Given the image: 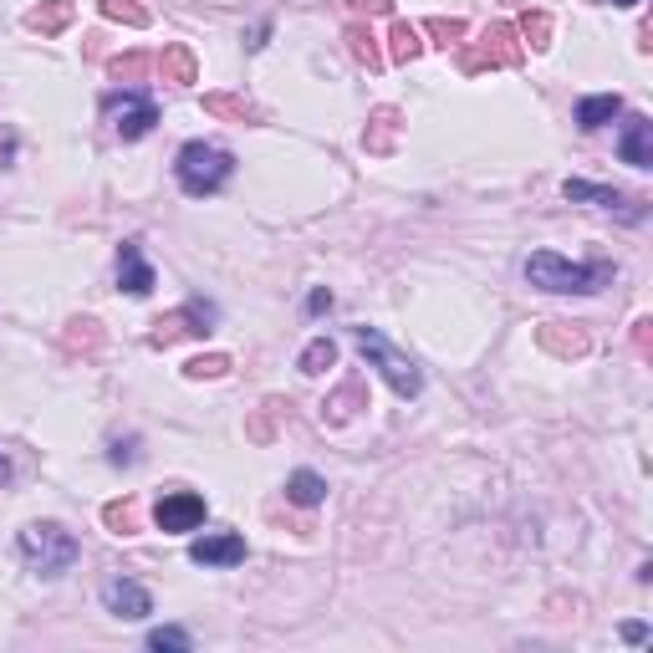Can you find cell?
<instances>
[{
  "label": "cell",
  "mask_w": 653,
  "mask_h": 653,
  "mask_svg": "<svg viewBox=\"0 0 653 653\" xmlns=\"http://www.w3.org/2000/svg\"><path fill=\"white\" fill-rule=\"evenodd\" d=\"M526 281L541 291H556V297H592L613 281V265L607 261H562L556 251H531L526 255Z\"/></svg>",
  "instance_id": "cell-1"
},
{
  "label": "cell",
  "mask_w": 653,
  "mask_h": 653,
  "mask_svg": "<svg viewBox=\"0 0 653 653\" xmlns=\"http://www.w3.org/2000/svg\"><path fill=\"white\" fill-rule=\"evenodd\" d=\"M16 546H21V562L31 566L37 577H62L77 562V536L67 526H57V521H31V526L16 536Z\"/></svg>",
  "instance_id": "cell-2"
},
{
  "label": "cell",
  "mask_w": 653,
  "mask_h": 653,
  "mask_svg": "<svg viewBox=\"0 0 653 653\" xmlns=\"http://www.w3.org/2000/svg\"><path fill=\"white\" fill-rule=\"evenodd\" d=\"M352 342H358V352H363L368 363L383 373V383H389L399 399H419V393H424V373H419V363L409 358V352L393 348L378 326H352Z\"/></svg>",
  "instance_id": "cell-3"
},
{
  "label": "cell",
  "mask_w": 653,
  "mask_h": 653,
  "mask_svg": "<svg viewBox=\"0 0 653 653\" xmlns=\"http://www.w3.org/2000/svg\"><path fill=\"white\" fill-rule=\"evenodd\" d=\"M230 174H235V159H230L225 149H214V143H184L174 159V179L184 194H194V200H204V194H220V189L230 184Z\"/></svg>",
  "instance_id": "cell-4"
},
{
  "label": "cell",
  "mask_w": 653,
  "mask_h": 653,
  "mask_svg": "<svg viewBox=\"0 0 653 653\" xmlns=\"http://www.w3.org/2000/svg\"><path fill=\"white\" fill-rule=\"evenodd\" d=\"M521 62V41H515V26L511 21H495L480 31V41L460 47V72H485V67H515Z\"/></svg>",
  "instance_id": "cell-5"
},
{
  "label": "cell",
  "mask_w": 653,
  "mask_h": 653,
  "mask_svg": "<svg viewBox=\"0 0 653 653\" xmlns=\"http://www.w3.org/2000/svg\"><path fill=\"white\" fill-rule=\"evenodd\" d=\"M108 118H113V133L123 143H139L153 133V123H159V102L149 98V92L139 88H123L108 98Z\"/></svg>",
  "instance_id": "cell-6"
},
{
  "label": "cell",
  "mask_w": 653,
  "mask_h": 653,
  "mask_svg": "<svg viewBox=\"0 0 653 653\" xmlns=\"http://www.w3.org/2000/svg\"><path fill=\"white\" fill-rule=\"evenodd\" d=\"M210 332H214V307L210 302H184L179 312L153 322L149 348H174L179 338H210Z\"/></svg>",
  "instance_id": "cell-7"
},
{
  "label": "cell",
  "mask_w": 653,
  "mask_h": 653,
  "mask_svg": "<svg viewBox=\"0 0 653 653\" xmlns=\"http://www.w3.org/2000/svg\"><path fill=\"white\" fill-rule=\"evenodd\" d=\"M204 495H194V490H169V495H159V505H153V526L163 531V536H184V531L204 526Z\"/></svg>",
  "instance_id": "cell-8"
},
{
  "label": "cell",
  "mask_w": 653,
  "mask_h": 653,
  "mask_svg": "<svg viewBox=\"0 0 653 653\" xmlns=\"http://www.w3.org/2000/svg\"><path fill=\"white\" fill-rule=\"evenodd\" d=\"M118 287H123L128 297H149V291L159 287L149 255H143V240H123V245H118Z\"/></svg>",
  "instance_id": "cell-9"
},
{
  "label": "cell",
  "mask_w": 653,
  "mask_h": 653,
  "mask_svg": "<svg viewBox=\"0 0 653 653\" xmlns=\"http://www.w3.org/2000/svg\"><path fill=\"white\" fill-rule=\"evenodd\" d=\"M189 562L194 566H240L245 562V536H235V531H210V536H200L189 546Z\"/></svg>",
  "instance_id": "cell-10"
},
{
  "label": "cell",
  "mask_w": 653,
  "mask_h": 653,
  "mask_svg": "<svg viewBox=\"0 0 653 653\" xmlns=\"http://www.w3.org/2000/svg\"><path fill=\"white\" fill-rule=\"evenodd\" d=\"M562 194H566V200H592V204H603V210L623 214V220H633V225H639L643 214H649L639 200H629V194H617V189H607V184H587V179H566Z\"/></svg>",
  "instance_id": "cell-11"
},
{
  "label": "cell",
  "mask_w": 653,
  "mask_h": 653,
  "mask_svg": "<svg viewBox=\"0 0 653 653\" xmlns=\"http://www.w3.org/2000/svg\"><path fill=\"white\" fill-rule=\"evenodd\" d=\"M102 603H108V613L113 617H149L153 613V597L143 582L133 577H113L108 587H102Z\"/></svg>",
  "instance_id": "cell-12"
},
{
  "label": "cell",
  "mask_w": 653,
  "mask_h": 653,
  "mask_svg": "<svg viewBox=\"0 0 653 653\" xmlns=\"http://www.w3.org/2000/svg\"><path fill=\"white\" fill-rule=\"evenodd\" d=\"M617 153H623V163H633V169H653V118L633 113L629 123H623V133H617Z\"/></svg>",
  "instance_id": "cell-13"
},
{
  "label": "cell",
  "mask_w": 653,
  "mask_h": 653,
  "mask_svg": "<svg viewBox=\"0 0 653 653\" xmlns=\"http://www.w3.org/2000/svg\"><path fill=\"white\" fill-rule=\"evenodd\" d=\"M536 342L552 352V358H582V352L592 348V338L582 332L577 322H541L536 326Z\"/></svg>",
  "instance_id": "cell-14"
},
{
  "label": "cell",
  "mask_w": 653,
  "mask_h": 653,
  "mask_svg": "<svg viewBox=\"0 0 653 653\" xmlns=\"http://www.w3.org/2000/svg\"><path fill=\"white\" fill-rule=\"evenodd\" d=\"M399 133H403V113H399V108H373V118H368V128H363V149L383 159V153L399 149Z\"/></svg>",
  "instance_id": "cell-15"
},
{
  "label": "cell",
  "mask_w": 653,
  "mask_h": 653,
  "mask_svg": "<svg viewBox=\"0 0 653 653\" xmlns=\"http://www.w3.org/2000/svg\"><path fill=\"white\" fill-rule=\"evenodd\" d=\"M153 67L163 72V82H174V88H194L200 82V62H194V51L184 41H169V47L153 57Z\"/></svg>",
  "instance_id": "cell-16"
},
{
  "label": "cell",
  "mask_w": 653,
  "mask_h": 653,
  "mask_svg": "<svg viewBox=\"0 0 653 653\" xmlns=\"http://www.w3.org/2000/svg\"><path fill=\"white\" fill-rule=\"evenodd\" d=\"M21 21H26V31H37V37H62L67 26L77 21V6L72 0H41V6H31Z\"/></svg>",
  "instance_id": "cell-17"
},
{
  "label": "cell",
  "mask_w": 653,
  "mask_h": 653,
  "mask_svg": "<svg viewBox=\"0 0 653 653\" xmlns=\"http://www.w3.org/2000/svg\"><path fill=\"white\" fill-rule=\"evenodd\" d=\"M204 113L210 118H225V123H261V108L235 92H204Z\"/></svg>",
  "instance_id": "cell-18"
},
{
  "label": "cell",
  "mask_w": 653,
  "mask_h": 653,
  "mask_svg": "<svg viewBox=\"0 0 653 653\" xmlns=\"http://www.w3.org/2000/svg\"><path fill=\"white\" fill-rule=\"evenodd\" d=\"M617 113H623V98H617V92H597V98H582V102H577V128L597 133V128H607Z\"/></svg>",
  "instance_id": "cell-19"
},
{
  "label": "cell",
  "mask_w": 653,
  "mask_h": 653,
  "mask_svg": "<svg viewBox=\"0 0 653 653\" xmlns=\"http://www.w3.org/2000/svg\"><path fill=\"white\" fill-rule=\"evenodd\" d=\"M342 37H348V51L358 57V67H368V72H378V67L389 62V57L378 51V37L368 31L363 21H348V31H342Z\"/></svg>",
  "instance_id": "cell-20"
},
{
  "label": "cell",
  "mask_w": 653,
  "mask_h": 653,
  "mask_svg": "<svg viewBox=\"0 0 653 653\" xmlns=\"http://www.w3.org/2000/svg\"><path fill=\"white\" fill-rule=\"evenodd\" d=\"M287 501L302 505V511H312V505L326 501V480L317 475V470H297V475L287 480Z\"/></svg>",
  "instance_id": "cell-21"
},
{
  "label": "cell",
  "mask_w": 653,
  "mask_h": 653,
  "mask_svg": "<svg viewBox=\"0 0 653 653\" xmlns=\"http://www.w3.org/2000/svg\"><path fill=\"white\" fill-rule=\"evenodd\" d=\"M424 31L419 26H409V21H393V31H389V62H399V67H409L424 51Z\"/></svg>",
  "instance_id": "cell-22"
},
{
  "label": "cell",
  "mask_w": 653,
  "mask_h": 653,
  "mask_svg": "<svg viewBox=\"0 0 653 653\" xmlns=\"http://www.w3.org/2000/svg\"><path fill=\"white\" fill-rule=\"evenodd\" d=\"M102 526L113 536H139V501H108L102 505Z\"/></svg>",
  "instance_id": "cell-23"
},
{
  "label": "cell",
  "mask_w": 653,
  "mask_h": 653,
  "mask_svg": "<svg viewBox=\"0 0 653 653\" xmlns=\"http://www.w3.org/2000/svg\"><path fill=\"white\" fill-rule=\"evenodd\" d=\"M332 363H338V342H332V338H312V342L302 348V358H297V368H302L307 378L326 373Z\"/></svg>",
  "instance_id": "cell-24"
},
{
  "label": "cell",
  "mask_w": 653,
  "mask_h": 653,
  "mask_svg": "<svg viewBox=\"0 0 653 653\" xmlns=\"http://www.w3.org/2000/svg\"><path fill=\"white\" fill-rule=\"evenodd\" d=\"M98 11L108 16V21H123V26H133V31H143V26L153 21V16H149V6H143V0H98Z\"/></svg>",
  "instance_id": "cell-25"
},
{
  "label": "cell",
  "mask_w": 653,
  "mask_h": 653,
  "mask_svg": "<svg viewBox=\"0 0 653 653\" xmlns=\"http://www.w3.org/2000/svg\"><path fill=\"white\" fill-rule=\"evenodd\" d=\"M67 348L72 352H98L102 348V326L92 317H72L67 322Z\"/></svg>",
  "instance_id": "cell-26"
},
{
  "label": "cell",
  "mask_w": 653,
  "mask_h": 653,
  "mask_svg": "<svg viewBox=\"0 0 653 653\" xmlns=\"http://www.w3.org/2000/svg\"><path fill=\"white\" fill-rule=\"evenodd\" d=\"M515 37H526L531 51H546V47H552V16H546V11H526V16H521V26H515Z\"/></svg>",
  "instance_id": "cell-27"
},
{
  "label": "cell",
  "mask_w": 653,
  "mask_h": 653,
  "mask_svg": "<svg viewBox=\"0 0 653 653\" xmlns=\"http://www.w3.org/2000/svg\"><path fill=\"white\" fill-rule=\"evenodd\" d=\"M352 403H363V383H358V378H348V383H342V389L332 393L322 409H326V419H348V414H352ZM363 409H368V403H363Z\"/></svg>",
  "instance_id": "cell-28"
},
{
  "label": "cell",
  "mask_w": 653,
  "mask_h": 653,
  "mask_svg": "<svg viewBox=\"0 0 653 653\" xmlns=\"http://www.w3.org/2000/svg\"><path fill=\"white\" fill-rule=\"evenodd\" d=\"M225 373H230L225 352H200V358H189L184 363V378H194V383H200V378H225Z\"/></svg>",
  "instance_id": "cell-29"
},
{
  "label": "cell",
  "mask_w": 653,
  "mask_h": 653,
  "mask_svg": "<svg viewBox=\"0 0 653 653\" xmlns=\"http://www.w3.org/2000/svg\"><path fill=\"white\" fill-rule=\"evenodd\" d=\"M281 409H287L281 399H265V403H261V414L245 424V434H251V440H261V444H265V440H277V414H281Z\"/></svg>",
  "instance_id": "cell-30"
},
{
  "label": "cell",
  "mask_w": 653,
  "mask_h": 653,
  "mask_svg": "<svg viewBox=\"0 0 653 653\" xmlns=\"http://www.w3.org/2000/svg\"><path fill=\"white\" fill-rule=\"evenodd\" d=\"M424 31L440 41V47H454V41H465V37H470V26L460 21V16H434V21H424Z\"/></svg>",
  "instance_id": "cell-31"
},
{
  "label": "cell",
  "mask_w": 653,
  "mask_h": 653,
  "mask_svg": "<svg viewBox=\"0 0 653 653\" xmlns=\"http://www.w3.org/2000/svg\"><path fill=\"white\" fill-rule=\"evenodd\" d=\"M149 67H153V57H143V51H128V57H113V62H108V72H113L118 82H139Z\"/></svg>",
  "instance_id": "cell-32"
},
{
  "label": "cell",
  "mask_w": 653,
  "mask_h": 653,
  "mask_svg": "<svg viewBox=\"0 0 653 653\" xmlns=\"http://www.w3.org/2000/svg\"><path fill=\"white\" fill-rule=\"evenodd\" d=\"M149 649L153 653H189V649H194V639H189L184 629H153L149 633Z\"/></svg>",
  "instance_id": "cell-33"
},
{
  "label": "cell",
  "mask_w": 653,
  "mask_h": 653,
  "mask_svg": "<svg viewBox=\"0 0 653 653\" xmlns=\"http://www.w3.org/2000/svg\"><path fill=\"white\" fill-rule=\"evenodd\" d=\"M108 460H113V465H133V460H139V434H128V440H113Z\"/></svg>",
  "instance_id": "cell-34"
},
{
  "label": "cell",
  "mask_w": 653,
  "mask_h": 653,
  "mask_svg": "<svg viewBox=\"0 0 653 653\" xmlns=\"http://www.w3.org/2000/svg\"><path fill=\"white\" fill-rule=\"evenodd\" d=\"M358 16H389L393 11V0H348Z\"/></svg>",
  "instance_id": "cell-35"
},
{
  "label": "cell",
  "mask_w": 653,
  "mask_h": 653,
  "mask_svg": "<svg viewBox=\"0 0 653 653\" xmlns=\"http://www.w3.org/2000/svg\"><path fill=\"white\" fill-rule=\"evenodd\" d=\"M326 307H332V291L317 287V291H312V302H307V312H326Z\"/></svg>",
  "instance_id": "cell-36"
},
{
  "label": "cell",
  "mask_w": 653,
  "mask_h": 653,
  "mask_svg": "<svg viewBox=\"0 0 653 653\" xmlns=\"http://www.w3.org/2000/svg\"><path fill=\"white\" fill-rule=\"evenodd\" d=\"M649 326H653V322H639V326H633V348H639L643 358H649Z\"/></svg>",
  "instance_id": "cell-37"
},
{
  "label": "cell",
  "mask_w": 653,
  "mask_h": 653,
  "mask_svg": "<svg viewBox=\"0 0 653 653\" xmlns=\"http://www.w3.org/2000/svg\"><path fill=\"white\" fill-rule=\"evenodd\" d=\"M623 639H629V643H649V629H643V623H623Z\"/></svg>",
  "instance_id": "cell-38"
},
{
  "label": "cell",
  "mask_w": 653,
  "mask_h": 653,
  "mask_svg": "<svg viewBox=\"0 0 653 653\" xmlns=\"http://www.w3.org/2000/svg\"><path fill=\"white\" fill-rule=\"evenodd\" d=\"M6 480H11V460H6V454H0V485H6Z\"/></svg>",
  "instance_id": "cell-39"
},
{
  "label": "cell",
  "mask_w": 653,
  "mask_h": 653,
  "mask_svg": "<svg viewBox=\"0 0 653 653\" xmlns=\"http://www.w3.org/2000/svg\"><path fill=\"white\" fill-rule=\"evenodd\" d=\"M613 6H639V0H613Z\"/></svg>",
  "instance_id": "cell-40"
}]
</instances>
